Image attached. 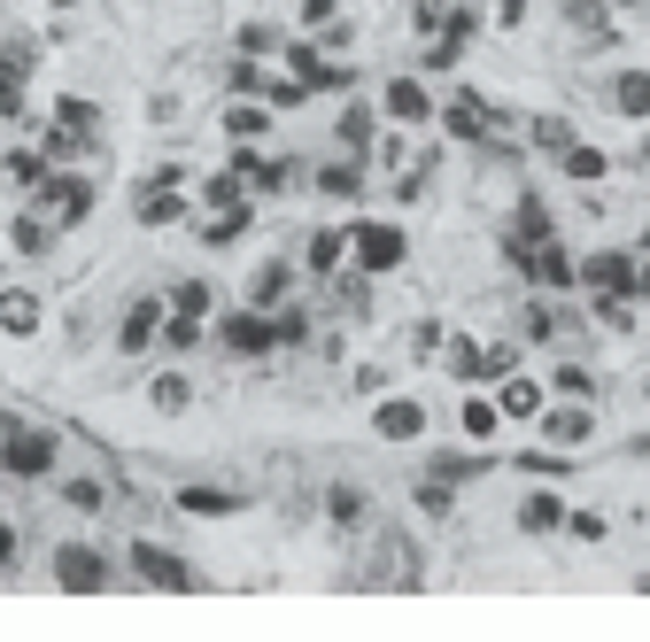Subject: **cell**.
Returning <instances> with one entry per match:
<instances>
[{
  "label": "cell",
  "instance_id": "obj_1",
  "mask_svg": "<svg viewBox=\"0 0 650 642\" xmlns=\"http://www.w3.org/2000/svg\"><path fill=\"white\" fill-rule=\"evenodd\" d=\"M348 264L372 279V271H395L403 264V233L387 225V217H364V225H348Z\"/></svg>",
  "mask_w": 650,
  "mask_h": 642
},
{
  "label": "cell",
  "instance_id": "obj_2",
  "mask_svg": "<svg viewBox=\"0 0 650 642\" xmlns=\"http://www.w3.org/2000/svg\"><path fill=\"white\" fill-rule=\"evenodd\" d=\"M287 70H295V86H303V93H341V86L356 78L348 62H325L311 39H295V47H287Z\"/></svg>",
  "mask_w": 650,
  "mask_h": 642
},
{
  "label": "cell",
  "instance_id": "obj_3",
  "mask_svg": "<svg viewBox=\"0 0 650 642\" xmlns=\"http://www.w3.org/2000/svg\"><path fill=\"white\" fill-rule=\"evenodd\" d=\"M39 201L55 209V233H70V225H78V217L93 209V186H86V178H62V170H55V178L39 186Z\"/></svg>",
  "mask_w": 650,
  "mask_h": 642
},
{
  "label": "cell",
  "instance_id": "obj_4",
  "mask_svg": "<svg viewBox=\"0 0 650 642\" xmlns=\"http://www.w3.org/2000/svg\"><path fill=\"white\" fill-rule=\"evenodd\" d=\"M217 340H225L233 356H272V348H279V333L256 318V310H233V318L217 325Z\"/></svg>",
  "mask_w": 650,
  "mask_h": 642
},
{
  "label": "cell",
  "instance_id": "obj_5",
  "mask_svg": "<svg viewBox=\"0 0 650 642\" xmlns=\"http://www.w3.org/2000/svg\"><path fill=\"white\" fill-rule=\"evenodd\" d=\"M47 325V303L31 295V287H0V333H16V340H31Z\"/></svg>",
  "mask_w": 650,
  "mask_h": 642
},
{
  "label": "cell",
  "instance_id": "obj_6",
  "mask_svg": "<svg viewBox=\"0 0 650 642\" xmlns=\"http://www.w3.org/2000/svg\"><path fill=\"white\" fill-rule=\"evenodd\" d=\"M380 109H387L395 125H426V117H434V93H426L418 78H387V93H380Z\"/></svg>",
  "mask_w": 650,
  "mask_h": 642
},
{
  "label": "cell",
  "instance_id": "obj_7",
  "mask_svg": "<svg viewBox=\"0 0 650 642\" xmlns=\"http://www.w3.org/2000/svg\"><path fill=\"white\" fill-rule=\"evenodd\" d=\"M55 125H62L70 140H86V148L101 140V109H93L86 93H62V101H55Z\"/></svg>",
  "mask_w": 650,
  "mask_h": 642
},
{
  "label": "cell",
  "instance_id": "obj_8",
  "mask_svg": "<svg viewBox=\"0 0 650 642\" xmlns=\"http://www.w3.org/2000/svg\"><path fill=\"white\" fill-rule=\"evenodd\" d=\"M264 132H272V109H264V101H233V109H225V140H233V148H248V140H264Z\"/></svg>",
  "mask_w": 650,
  "mask_h": 642
},
{
  "label": "cell",
  "instance_id": "obj_9",
  "mask_svg": "<svg viewBox=\"0 0 650 642\" xmlns=\"http://www.w3.org/2000/svg\"><path fill=\"white\" fill-rule=\"evenodd\" d=\"M156 333H162V303H156V295H140V303L125 310V333H117V340H125V348L140 356V348H148Z\"/></svg>",
  "mask_w": 650,
  "mask_h": 642
},
{
  "label": "cell",
  "instance_id": "obj_10",
  "mask_svg": "<svg viewBox=\"0 0 650 642\" xmlns=\"http://www.w3.org/2000/svg\"><path fill=\"white\" fill-rule=\"evenodd\" d=\"M303 264H311V271H341V264H348V225H325V233H311V256H303Z\"/></svg>",
  "mask_w": 650,
  "mask_h": 642
},
{
  "label": "cell",
  "instance_id": "obj_11",
  "mask_svg": "<svg viewBox=\"0 0 650 642\" xmlns=\"http://www.w3.org/2000/svg\"><path fill=\"white\" fill-rule=\"evenodd\" d=\"M209 310H217V287H209V279H178V287H170V318H209Z\"/></svg>",
  "mask_w": 650,
  "mask_h": 642
},
{
  "label": "cell",
  "instance_id": "obj_12",
  "mask_svg": "<svg viewBox=\"0 0 650 642\" xmlns=\"http://www.w3.org/2000/svg\"><path fill=\"white\" fill-rule=\"evenodd\" d=\"M0 170H8V178H16V186H31V194H39V186H47V170H55V162L39 156V148H8V156H0Z\"/></svg>",
  "mask_w": 650,
  "mask_h": 642
},
{
  "label": "cell",
  "instance_id": "obj_13",
  "mask_svg": "<svg viewBox=\"0 0 650 642\" xmlns=\"http://www.w3.org/2000/svg\"><path fill=\"white\" fill-rule=\"evenodd\" d=\"M8 240H16V256H47V248H55V225L31 209V217H16V225H8Z\"/></svg>",
  "mask_w": 650,
  "mask_h": 642
},
{
  "label": "cell",
  "instance_id": "obj_14",
  "mask_svg": "<svg viewBox=\"0 0 650 642\" xmlns=\"http://www.w3.org/2000/svg\"><path fill=\"white\" fill-rule=\"evenodd\" d=\"M233 47H240V62H256V55H272V47H279V23H264V16H248V23L233 31Z\"/></svg>",
  "mask_w": 650,
  "mask_h": 642
},
{
  "label": "cell",
  "instance_id": "obj_15",
  "mask_svg": "<svg viewBox=\"0 0 650 642\" xmlns=\"http://www.w3.org/2000/svg\"><path fill=\"white\" fill-rule=\"evenodd\" d=\"M248 225H256V209H225V217H209V225H201V248H233Z\"/></svg>",
  "mask_w": 650,
  "mask_h": 642
},
{
  "label": "cell",
  "instance_id": "obj_16",
  "mask_svg": "<svg viewBox=\"0 0 650 642\" xmlns=\"http://www.w3.org/2000/svg\"><path fill=\"white\" fill-rule=\"evenodd\" d=\"M287 287H295V271H287V264H264V271H256V295H248V303H256V310H272V303H287Z\"/></svg>",
  "mask_w": 650,
  "mask_h": 642
},
{
  "label": "cell",
  "instance_id": "obj_17",
  "mask_svg": "<svg viewBox=\"0 0 650 642\" xmlns=\"http://www.w3.org/2000/svg\"><path fill=\"white\" fill-rule=\"evenodd\" d=\"M442 117H450V132H457V140H473V132H481V125H487L481 93H457V101H450V109H442Z\"/></svg>",
  "mask_w": 650,
  "mask_h": 642
},
{
  "label": "cell",
  "instance_id": "obj_18",
  "mask_svg": "<svg viewBox=\"0 0 650 642\" xmlns=\"http://www.w3.org/2000/svg\"><path fill=\"white\" fill-rule=\"evenodd\" d=\"M318 194H333V201L364 194V170H356V162H325V170H318Z\"/></svg>",
  "mask_w": 650,
  "mask_h": 642
},
{
  "label": "cell",
  "instance_id": "obj_19",
  "mask_svg": "<svg viewBox=\"0 0 650 642\" xmlns=\"http://www.w3.org/2000/svg\"><path fill=\"white\" fill-rule=\"evenodd\" d=\"M178 217H186V194H140V225H178Z\"/></svg>",
  "mask_w": 650,
  "mask_h": 642
},
{
  "label": "cell",
  "instance_id": "obj_20",
  "mask_svg": "<svg viewBox=\"0 0 650 642\" xmlns=\"http://www.w3.org/2000/svg\"><path fill=\"white\" fill-rule=\"evenodd\" d=\"M426 418H418V403H380V434L387 442H403V434H418Z\"/></svg>",
  "mask_w": 650,
  "mask_h": 642
},
{
  "label": "cell",
  "instance_id": "obj_21",
  "mask_svg": "<svg viewBox=\"0 0 650 642\" xmlns=\"http://www.w3.org/2000/svg\"><path fill=\"white\" fill-rule=\"evenodd\" d=\"M47 457H55V450H47V434H16V442H8V465H16V473H39Z\"/></svg>",
  "mask_w": 650,
  "mask_h": 642
},
{
  "label": "cell",
  "instance_id": "obj_22",
  "mask_svg": "<svg viewBox=\"0 0 650 642\" xmlns=\"http://www.w3.org/2000/svg\"><path fill=\"white\" fill-rule=\"evenodd\" d=\"M186 348H201V325L194 318H162V356H186Z\"/></svg>",
  "mask_w": 650,
  "mask_h": 642
},
{
  "label": "cell",
  "instance_id": "obj_23",
  "mask_svg": "<svg viewBox=\"0 0 650 642\" xmlns=\"http://www.w3.org/2000/svg\"><path fill=\"white\" fill-rule=\"evenodd\" d=\"M341 148H372V117H364V101L341 109Z\"/></svg>",
  "mask_w": 650,
  "mask_h": 642
},
{
  "label": "cell",
  "instance_id": "obj_24",
  "mask_svg": "<svg viewBox=\"0 0 650 642\" xmlns=\"http://www.w3.org/2000/svg\"><path fill=\"white\" fill-rule=\"evenodd\" d=\"M612 93H620V109H628V117H643V109H650V78H636V70H628Z\"/></svg>",
  "mask_w": 650,
  "mask_h": 642
},
{
  "label": "cell",
  "instance_id": "obj_25",
  "mask_svg": "<svg viewBox=\"0 0 650 642\" xmlns=\"http://www.w3.org/2000/svg\"><path fill=\"white\" fill-rule=\"evenodd\" d=\"M186 395H194V387H186V372H162V379H156V411H186Z\"/></svg>",
  "mask_w": 650,
  "mask_h": 642
},
{
  "label": "cell",
  "instance_id": "obj_26",
  "mask_svg": "<svg viewBox=\"0 0 650 642\" xmlns=\"http://www.w3.org/2000/svg\"><path fill=\"white\" fill-rule=\"evenodd\" d=\"M225 86H233V101H248V93H264V70H256V62H233Z\"/></svg>",
  "mask_w": 650,
  "mask_h": 642
},
{
  "label": "cell",
  "instance_id": "obj_27",
  "mask_svg": "<svg viewBox=\"0 0 650 642\" xmlns=\"http://www.w3.org/2000/svg\"><path fill=\"white\" fill-rule=\"evenodd\" d=\"M333 16H341V0H303V31H333Z\"/></svg>",
  "mask_w": 650,
  "mask_h": 642
},
{
  "label": "cell",
  "instance_id": "obj_28",
  "mask_svg": "<svg viewBox=\"0 0 650 642\" xmlns=\"http://www.w3.org/2000/svg\"><path fill=\"white\" fill-rule=\"evenodd\" d=\"M264 109H303V86L287 78V86H264Z\"/></svg>",
  "mask_w": 650,
  "mask_h": 642
},
{
  "label": "cell",
  "instance_id": "obj_29",
  "mask_svg": "<svg viewBox=\"0 0 650 642\" xmlns=\"http://www.w3.org/2000/svg\"><path fill=\"white\" fill-rule=\"evenodd\" d=\"M272 333H279V340H303V333H311V318H303V310H279V325H272Z\"/></svg>",
  "mask_w": 650,
  "mask_h": 642
}]
</instances>
